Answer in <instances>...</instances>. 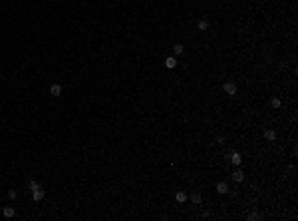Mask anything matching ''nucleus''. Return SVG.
Masks as SVG:
<instances>
[{
	"mask_svg": "<svg viewBox=\"0 0 298 221\" xmlns=\"http://www.w3.org/2000/svg\"><path fill=\"white\" fill-rule=\"evenodd\" d=\"M223 90H225V94H229V96H235L239 88H237V84H235V82H227L225 86H223Z\"/></svg>",
	"mask_w": 298,
	"mask_h": 221,
	"instance_id": "f257e3e1",
	"label": "nucleus"
},
{
	"mask_svg": "<svg viewBox=\"0 0 298 221\" xmlns=\"http://www.w3.org/2000/svg\"><path fill=\"white\" fill-rule=\"evenodd\" d=\"M229 159H231V161L237 165V167L241 165V161H242V158H241V154H239V151H231V154H229Z\"/></svg>",
	"mask_w": 298,
	"mask_h": 221,
	"instance_id": "f03ea898",
	"label": "nucleus"
},
{
	"mask_svg": "<svg viewBox=\"0 0 298 221\" xmlns=\"http://www.w3.org/2000/svg\"><path fill=\"white\" fill-rule=\"evenodd\" d=\"M16 195H18V193H16L14 189H10V191H8V197H10V199H16Z\"/></svg>",
	"mask_w": 298,
	"mask_h": 221,
	"instance_id": "f3484780",
	"label": "nucleus"
},
{
	"mask_svg": "<svg viewBox=\"0 0 298 221\" xmlns=\"http://www.w3.org/2000/svg\"><path fill=\"white\" fill-rule=\"evenodd\" d=\"M264 139L266 141H274L276 139V132L274 130H264Z\"/></svg>",
	"mask_w": 298,
	"mask_h": 221,
	"instance_id": "423d86ee",
	"label": "nucleus"
},
{
	"mask_svg": "<svg viewBox=\"0 0 298 221\" xmlns=\"http://www.w3.org/2000/svg\"><path fill=\"white\" fill-rule=\"evenodd\" d=\"M187 197H189V195H187L185 191H177V193H175V199H177L179 203H185V201H187Z\"/></svg>",
	"mask_w": 298,
	"mask_h": 221,
	"instance_id": "1a4fd4ad",
	"label": "nucleus"
},
{
	"mask_svg": "<svg viewBox=\"0 0 298 221\" xmlns=\"http://www.w3.org/2000/svg\"><path fill=\"white\" fill-rule=\"evenodd\" d=\"M173 52H175L177 56H179V54H183V44H175V46H173Z\"/></svg>",
	"mask_w": 298,
	"mask_h": 221,
	"instance_id": "4468645a",
	"label": "nucleus"
},
{
	"mask_svg": "<svg viewBox=\"0 0 298 221\" xmlns=\"http://www.w3.org/2000/svg\"><path fill=\"white\" fill-rule=\"evenodd\" d=\"M165 66L169 68V70H173V68L177 66V60H175V58H173V56H169V58H167V60H165Z\"/></svg>",
	"mask_w": 298,
	"mask_h": 221,
	"instance_id": "9d476101",
	"label": "nucleus"
},
{
	"mask_svg": "<svg viewBox=\"0 0 298 221\" xmlns=\"http://www.w3.org/2000/svg\"><path fill=\"white\" fill-rule=\"evenodd\" d=\"M191 201H193V203H201V201H203L201 193H193V195H191Z\"/></svg>",
	"mask_w": 298,
	"mask_h": 221,
	"instance_id": "ddd939ff",
	"label": "nucleus"
},
{
	"mask_svg": "<svg viewBox=\"0 0 298 221\" xmlns=\"http://www.w3.org/2000/svg\"><path fill=\"white\" fill-rule=\"evenodd\" d=\"M50 94H52L54 98H58V96H62V86L60 84H54L52 88H50Z\"/></svg>",
	"mask_w": 298,
	"mask_h": 221,
	"instance_id": "39448f33",
	"label": "nucleus"
},
{
	"mask_svg": "<svg viewBox=\"0 0 298 221\" xmlns=\"http://www.w3.org/2000/svg\"><path fill=\"white\" fill-rule=\"evenodd\" d=\"M197 28L201 30V32H205V30H209V20H205V18H201L197 22Z\"/></svg>",
	"mask_w": 298,
	"mask_h": 221,
	"instance_id": "0eeeda50",
	"label": "nucleus"
},
{
	"mask_svg": "<svg viewBox=\"0 0 298 221\" xmlns=\"http://www.w3.org/2000/svg\"><path fill=\"white\" fill-rule=\"evenodd\" d=\"M44 195H46V193H44L42 187H38V189H34V191H32V199H34V201H42Z\"/></svg>",
	"mask_w": 298,
	"mask_h": 221,
	"instance_id": "7ed1b4c3",
	"label": "nucleus"
},
{
	"mask_svg": "<svg viewBox=\"0 0 298 221\" xmlns=\"http://www.w3.org/2000/svg\"><path fill=\"white\" fill-rule=\"evenodd\" d=\"M280 104H282V102H280L278 98H272V100H270V106L272 108H280Z\"/></svg>",
	"mask_w": 298,
	"mask_h": 221,
	"instance_id": "2eb2a0df",
	"label": "nucleus"
},
{
	"mask_svg": "<svg viewBox=\"0 0 298 221\" xmlns=\"http://www.w3.org/2000/svg\"><path fill=\"white\" fill-rule=\"evenodd\" d=\"M2 213H4V217H8V219H10V217L16 215V209H14V207H4V211H2Z\"/></svg>",
	"mask_w": 298,
	"mask_h": 221,
	"instance_id": "9b49d317",
	"label": "nucleus"
},
{
	"mask_svg": "<svg viewBox=\"0 0 298 221\" xmlns=\"http://www.w3.org/2000/svg\"><path fill=\"white\" fill-rule=\"evenodd\" d=\"M217 191L225 195V193H229V185H227L225 181H219V183H217Z\"/></svg>",
	"mask_w": 298,
	"mask_h": 221,
	"instance_id": "6e6552de",
	"label": "nucleus"
},
{
	"mask_svg": "<svg viewBox=\"0 0 298 221\" xmlns=\"http://www.w3.org/2000/svg\"><path fill=\"white\" fill-rule=\"evenodd\" d=\"M242 179H245V173H242L241 169L237 167V169H235V171H232V181H235V183H241Z\"/></svg>",
	"mask_w": 298,
	"mask_h": 221,
	"instance_id": "20e7f679",
	"label": "nucleus"
},
{
	"mask_svg": "<svg viewBox=\"0 0 298 221\" xmlns=\"http://www.w3.org/2000/svg\"><path fill=\"white\" fill-rule=\"evenodd\" d=\"M28 187H30V191H34V189H38L40 187V183L36 181V179H30V183H28Z\"/></svg>",
	"mask_w": 298,
	"mask_h": 221,
	"instance_id": "f8f14e48",
	"label": "nucleus"
},
{
	"mask_svg": "<svg viewBox=\"0 0 298 221\" xmlns=\"http://www.w3.org/2000/svg\"><path fill=\"white\" fill-rule=\"evenodd\" d=\"M248 219H251V221H255V219H260V213H258V211H252L251 215H248Z\"/></svg>",
	"mask_w": 298,
	"mask_h": 221,
	"instance_id": "dca6fc26",
	"label": "nucleus"
}]
</instances>
